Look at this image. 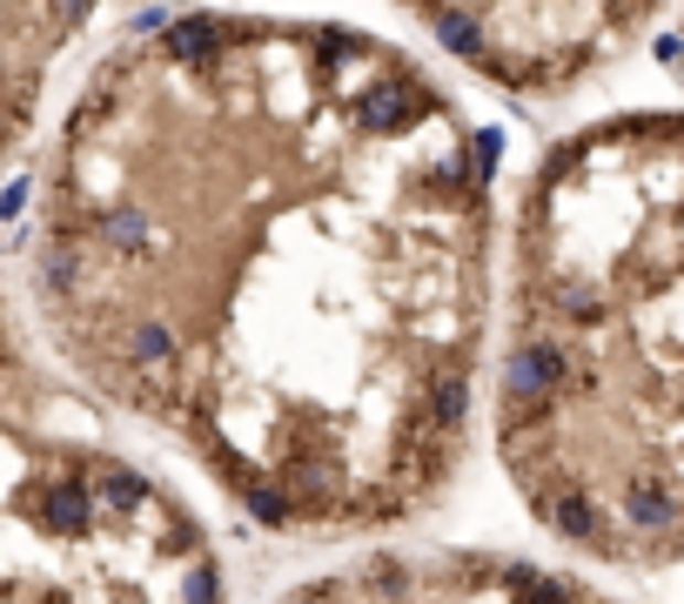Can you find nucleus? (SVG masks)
Here are the masks:
<instances>
[{
  "instance_id": "39448f33",
  "label": "nucleus",
  "mask_w": 684,
  "mask_h": 604,
  "mask_svg": "<svg viewBox=\"0 0 684 604\" xmlns=\"http://www.w3.org/2000/svg\"><path fill=\"white\" fill-rule=\"evenodd\" d=\"M34 202V182L21 176V182H8V195H0V215H8V222H21V209Z\"/></svg>"
},
{
  "instance_id": "f03ea898",
  "label": "nucleus",
  "mask_w": 684,
  "mask_h": 604,
  "mask_svg": "<svg viewBox=\"0 0 684 604\" xmlns=\"http://www.w3.org/2000/svg\"><path fill=\"white\" fill-rule=\"evenodd\" d=\"M490 444L564 551L684 571V108L584 121L517 182Z\"/></svg>"
},
{
  "instance_id": "20e7f679",
  "label": "nucleus",
  "mask_w": 684,
  "mask_h": 604,
  "mask_svg": "<svg viewBox=\"0 0 684 604\" xmlns=\"http://www.w3.org/2000/svg\"><path fill=\"white\" fill-rule=\"evenodd\" d=\"M282 604H624V597L510 551L383 544L322 577H302Z\"/></svg>"
},
{
  "instance_id": "7ed1b4c3",
  "label": "nucleus",
  "mask_w": 684,
  "mask_h": 604,
  "mask_svg": "<svg viewBox=\"0 0 684 604\" xmlns=\"http://www.w3.org/2000/svg\"><path fill=\"white\" fill-rule=\"evenodd\" d=\"M409 21L430 34L457 67H470L490 88L544 102L590 81L605 61L631 54L664 14L638 0H564V8H477V0H430L409 8Z\"/></svg>"
},
{
  "instance_id": "f257e3e1",
  "label": "nucleus",
  "mask_w": 684,
  "mask_h": 604,
  "mask_svg": "<svg viewBox=\"0 0 684 604\" xmlns=\"http://www.w3.org/2000/svg\"><path fill=\"white\" fill-rule=\"evenodd\" d=\"M34 242L61 350L276 538L437 510L496 336V135L409 47L309 14H135Z\"/></svg>"
},
{
  "instance_id": "423d86ee",
  "label": "nucleus",
  "mask_w": 684,
  "mask_h": 604,
  "mask_svg": "<svg viewBox=\"0 0 684 604\" xmlns=\"http://www.w3.org/2000/svg\"><path fill=\"white\" fill-rule=\"evenodd\" d=\"M677 28H684V14H677Z\"/></svg>"
}]
</instances>
